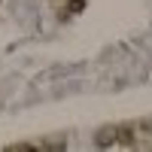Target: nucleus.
Wrapping results in <instances>:
<instances>
[{
    "label": "nucleus",
    "instance_id": "f257e3e1",
    "mask_svg": "<svg viewBox=\"0 0 152 152\" xmlns=\"http://www.w3.org/2000/svg\"><path fill=\"white\" fill-rule=\"evenodd\" d=\"M134 131L128 128V125H122V128H116V143H125V146H134Z\"/></svg>",
    "mask_w": 152,
    "mask_h": 152
},
{
    "label": "nucleus",
    "instance_id": "7ed1b4c3",
    "mask_svg": "<svg viewBox=\"0 0 152 152\" xmlns=\"http://www.w3.org/2000/svg\"><path fill=\"white\" fill-rule=\"evenodd\" d=\"M70 6H73V12H82L85 9V0H70Z\"/></svg>",
    "mask_w": 152,
    "mask_h": 152
},
{
    "label": "nucleus",
    "instance_id": "f03ea898",
    "mask_svg": "<svg viewBox=\"0 0 152 152\" xmlns=\"http://www.w3.org/2000/svg\"><path fill=\"white\" fill-rule=\"evenodd\" d=\"M97 143L100 146H110V143H116V128H104L97 134Z\"/></svg>",
    "mask_w": 152,
    "mask_h": 152
}]
</instances>
